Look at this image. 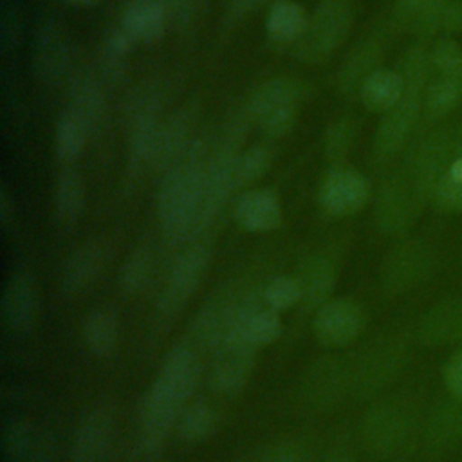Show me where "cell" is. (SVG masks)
<instances>
[{"instance_id": "obj_1", "label": "cell", "mask_w": 462, "mask_h": 462, "mask_svg": "<svg viewBox=\"0 0 462 462\" xmlns=\"http://www.w3.org/2000/svg\"><path fill=\"white\" fill-rule=\"evenodd\" d=\"M200 374L197 352L189 345H175L139 406L141 446L150 457L162 451L177 420L191 397Z\"/></svg>"}, {"instance_id": "obj_2", "label": "cell", "mask_w": 462, "mask_h": 462, "mask_svg": "<svg viewBox=\"0 0 462 462\" xmlns=\"http://www.w3.org/2000/svg\"><path fill=\"white\" fill-rule=\"evenodd\" d=\"M209 152L195 141L186 155L164 173L157 213L162 233L171 242H186L206 229L204 186Z\"/></svg>"}, {"instance_id": "obj_3", "label": "cell", "mask_w": 462, "mask_h": 462, "mask_svg": "<svg viewBox=\"0 0 462 462\" xmlns=\"http://www.w3.org/2000/svg\"><path fill=\"white\" fill-rule=\"evenodd\" d=\"M397 70L402 76L404 90L399 101L383 114L377 125L374 135V157L379 162H388L408 148L419 130L424 110V94L433 72L424 43L410 47L401 56Z\"/></svg>"}, {"instance_id": "obj_4", "label": "cell", "mask_w": 462, "mask_h": 462, "mask_svg": "<svg viewBox=\"0 0 462 462\" xmlns=\"http://www.w3.org/2000/svg\"><path fill=\"white\" fill-rule=\"evenodd\" d=\"M352 22V0H321L309 14L305 32L294 45L296 56L307 63L327 60L345 42Z\"/></svg>"}, {"instance_id": "obj_5", "label": "cell", "mask_w": 462, "mask_h": 462, "mask_svg": "<svg viewBox=\"0 0 462 462\" xmlns=\"http://www.w3.org/2000/svg\"><path fill=\"white\" fill-rule=\"evenodd\" d=\"M161 97L152 87H143L128 99L126 159L128 171L137 173L152 166L161 132Z\"/></svg>"}, {"instance_id": "obj_6", "label": "cell", "mask_w": 462, "mask_h": 462, "mask_svg": "<svg viewBox=\"0 0 462 462\" xmlns=\"http://www.w3.org/2000/svg\"><path fill=\"white\" fill-rule=\"evenodd\" d=\"M298 105L300 85L289 78H273L253 92L247 110L267 137L278 139L292 130L298 117Z\"/></svg>"}, {"instance_id": "obj_7", "label": "cell", "mask_w": 462, "mask_h": 462, "mask_svg": "<svg viewBox=\"0 0 462 462\" xmlns=\"http://www.w3.org/2000/svg\"><path fill=\"white\" fill-rule=\"evenodd\" d=\"M439 265L435 247L422 238H408L384 258L381 282L386 292L404 294L428 282Z\"/></svg>"}, {"instance_id": "obj_8", "label": "cell", "mask_w": 462, "mask_h": 462, "mask_svg": "<svg viewBox=\"0 0 462 462\" xmlns=\"http://www.w3.org/2000/svg\"><path fill=\"white\" fill-rule=\"evenodd\" d=\"M426 206L410 177L399 168L377 191L374 208L375 224L381 233L401 236L413 227Z\"/></svg>"}, {"instance_id": "obj_9", "label": "cell", "mask_w": 462, "mask_h": 462, "mask_svg": "<svg viewBox=\"0 0 462 462\" xmlns=\"http://www.w3.org/2000/svg\"><path fill=\"white\" fill-rule=\"evenodd\" d=\"M413 419L411 408L401 401H386L374 406L361 426L365 448L379 457L399 453L413 433Z\"/></svg>"}, {"instance_id": "obj_10", "label": "cell", "mask_w": 462, "mask_h": 462, "mask_svg": "<svg viewBox=\"0 0 462 462\" xmlns=\"http://www.w3.org/2000/svg\"><path fill=\"white\" fill-rule=\"evenodd\" d=\"M32 72L42 85L60 83L70 69L72 40L54 16H42L32 34Z\"/></svg>"}, {"instance_id": "obj_11", "label": "cell", "mask_w": 462, "mask_h": 462, "mask_svg": "<svg viewBox=\"0 0 462 462\" xmlns=\"http://www.w3.org/2000/svg\"><path fill=\"white\" fill-rule=\"evenodd\" d=\"M209 260L211 251L206 244H195L177 256L157 298V307L162 316H175L184 307L202 282Z\"/></svg>"}, {"instance_id": "obj_12", "label": "cell", "mask_w": 462, "mask_h": 462, "mask_svg": "<svg viewBox=\"0 0 462 462\" xmlns=\"http://www.w3.org/2000/svg\"><path fill=\"white\" fill-rule=\"evenodd\" d=\"M116 435V413L110 404L92 406L78 422L70 442V462H101Z\"/></svg>"}, {"instance_id": "obj_13", "label": "cell", "mask_w": 462, "mask_h": 462, "mask_svg": "<svg viewBox=\"0 0 462 462\" xmlns=\"http://www.w3.org/2000/svg\"><path fill=\"white\" fill-rule=\"evenodd\" d=\"M368 179L345 164L334 166L319 188V204L332 217L354 215L368 202Z\"/></svg>"}, {"instance_id": "obj_14", "label": "cell", "mask_w": 462, "mask_h": 462, "mask_svg": "<svg viewBox=\"0 0 462 462\" xmlns=\"http://www.w3.org/2000/svg\"><path fill=\"white\" fill-rule=\"evenodd\" d=\"M254 345L240 337H229L217 348L209 375L211 388L220 395H235L242 392L254 370Z\"/></svg>"}, {"instance_id": "obj_15", "label": "cell", "mask_w": 462, "mask_h": 462, "mask_svg": "<svg viewBox=\"0 0 462 462\" xmlns=\"http://www.w3.org/2000/svg\"><path fill=\"white\" fill-rule=\"evenodd\" d=\"M388 29H392L390 23L374 29L345 56L337 70V90L341 96L357 97L365 79L381 67Z\"/></svg>"}, {"instance_id": "obj_16", "label": "cell", "mask_w": 462, "mask_h": 462, "mask_svg": "<svg viewBox=\"0 0 462 462\" xmlns=\"http://www.w3.org/2000/svg\"><path fill=\"white\" fill-rule=\"evenodd\" d=\"M417 341L424 346H462V294L431 305L419 319Z\"/></svg>"}, {"instance_id": "obj_17", "label": "cell", "mask_w": 462, "mask_h": 462, "mask_svg": "<svg viewBox=\"0 0 462 462\" xmlns=\"http://www.w3.org/2000/svg\"><path fill=\"white\" fill-rule=\"evenodd\" d=\"M365 327L363 309L348 298H332L316 309L314 332L332 346L354 341Z\"/></svg>"}, {"instance_id": "obj_18", "label": "cell", "mask_w": 462, "mask_h": 462, "mask_svg": "<svg viewBox=\"0 0 462 462\" xmlns=\"http://www.w3.org/2000/svg\"><path fill=\"white\" fill-rule=\"evenodd\" d=\"M408 348L397 337H386L366 352L357 372V388L363 393H375L388 386L402 370Z\"/></svg>"}, {"instance_id": "obj_19", "label": "cell", "mask_w": 462, "mask_h": 462, "mask_svg": "<svg viewBox=\"0 0 462 462\" xmlns=\"http://www.w3.org/2000/svg\"><path fill=\"white\" fill-rule=\"evenodd\" d=\"M197 123V114L191 106H182L175 110L168 119L162 121L155 155L152 166L162 175L170 171L195 143L193 130Z\"/></svg>"}, {"instance_id": "obj_20", "label": "cell", "mask_w": 462, "mask_h": 462, "mask_svg": "<svg viewBox=\"0 0 462 462\" xmlns=\"http://www.w3.org/2000/svg\"><path fill=\"white\" fill-rule=\"evenodd\" d=\"M2 314L7 327L16 334H27L38 321V291L27 271L13 273L5 283Z\"/></svg>"}, {"instance_id": "obj_21", "label": "cell", "mask_w": 462, "mask_h": 462, "mask_svg": "<svg viewBox=\"0 0 462 462\" xmlns=\"http://www.w3.org/2000/svg\"><path fill=\"white\" fill-rule=\"evenodd\" d=\"M106 263V245L99 240L85 242L65 262L60 276L61 292L67 298L85 294L99 278Z\"/></svg>"}, {"instance_id": "obj_22", "label": "cell", "mask_w": 462, "mask_h": 462, "mask_svg": "<svg viewBox=\"0 0 462 462\" xmlns=\"http://www.w3.org/2000/svg\"><path fill=\"white\" fill-rule=\"evenodd\" d=\"M449 0H395L390 25L393 31H408L426 43L440 31V18Z\"/></svg>"}, {"instance_id": "obj_23", "label": "cell", "mask_w": 462, "mask_h": 462, "mask_svg": "<svg viewBox=\"0 0 462 462\" xmlns=\"http://www.w3.org/2000/svg\"><path fill=\"white\" fill-rule=\"evenodd\" d=\"M65 110L81 121L88 135L99 130L106 112V96L92 72L74 74L69 85V105Z\"/></svg>"}, {"instance_id": "obj_24", "label": "cell", "mask_w": 462, "mask_h": 462, "mask_svg": "<svg viewBox=\"0 0 462 462\" xmlns=\"http://www.w3.org/2000/svg\"><path fill=\"white\" fill-rule=\"evenodd\" d=\"M424 444L433 453L451 451L462 444V401L448 395L430 410L424 422Z\"/></svg>"}, {"instance_id": "obj_25", "label": "cell", "mask_w": 462, "mask_h": 462, "mask_svg": "<svg viewBox=\"0 0 462 462\" xmlns=\"http://www.w3.org/2000/svg\"><path fill=\"white\" fill-rule=\"evenodd\" d=\"M462 103V70L457 74H439L430 79L424 94V110L417 134L451 119ZM415 134V135H417Z\"/></svg>"}, {"instance_id": "obj_26", "label": "cell", "mask_w": 462, "mask_h": 462, "mask_svg": "<svg viewBox=\"0 0 462 462\" xmlns=\"http://www.w3.org/2000/svg\"><path fill=\"white\" fill-rule=\"evenodd\" d=\"M235 218L247 231L263 233L276 229L282 222L280 199L267 188L247 189L235 202Z\"/></svg>"}, {"instance_id": "obj_27", "label": "cell", "mask_w": 462, "mask_h": 462, "mask_svg": "<svg viewBox=\"0 0 462 462\" xmlns=\"http://www.w3.org/2000/svg\"><path fill=\"white\" fill-rule=\"evenodd\" d=\"M87 202V188L81 171L74 164H63L60 170L52 204H54V217L61 227H74L81 218Z\"/></svg>"}, {"instance_id": "obj_28", "label": "cell", "mask_w": 462, "mask_h": 462, "mask_svg": "<svg viewBox=\"0 0 462 462\" xmlns=\"http://www.w3.org/2000/svg\"><path fill=\"white\" fill-rule=\"evenodd\" d=\"M121 25L137 43H155L170 23L161 0H130L123 11Z\"/></svg>"}, {"instance_id": "obj_29", "label": "cell", "mask_w": 462, "mask_h": 462, "mask_svg": "<svg viewBox=\"0 0 462 462\" xmlns=\"http://www.w3.org/2000/svg\"><path fill=\"white\" fill-rule=\"evenodd\" d=\"M431 206L440 213L462 211V117L455 123L453 152L433 191Z\"/></svg>"}, {"instance_id": "obj_30", "label": "cell", "mask_w": 462, "mask_h": 462, "mask_svg": "<svg viewBox=\"0 0 462 462\" xmlns=\"http://www.w3.org/2000/svg\"><path fill=\"white\" fill-rule=\"evenodd\" d=\"M404 81L397 69L379 67L361 85L357 99L370 112H388L402 96Z\"/></svg>"}, {"instance_id": "obj_31", "label": "cell", "mask_w": 462, "mask_h": 462, "mask_svg": "<svg viewBox=\"0 0 462 462\" xmlns=\"http://www.w3.org/2000/svg\"><path fill=\"white\" fill-rule=\"evenodd\" d=\"M309 22L305 9L294 0H276L267 13L265 29L274 43L296 45Z\"/></svg>"}, {"instance_id": "obj_32", "label": "cell", "mask_w": 462, "mask_h": 462, "mask_svg": "<svg viewBox=\"0 0 462 462\" xmlns=\"http://www.w3.org/2000/svg\"><path fill=\"white\" fill-rule=\"evenodd\" d=\"M81 336L87 350L96 357H108L119 343V321L108 309H96L83 319Z\"/></svg>"}, {"instance_id": "obj_33", "label": "cell", "mask_w": 462, "mask_h": 462, "mask_svg": "<svg viewBox=\"0 0 462 462\" xmlns=\"http://www.w3.org/2000/svg\"><path fill=\"white\" fill-rule=\"evenodd\" d=\"M49 433L31 419L13 417L2 426V453L5 462H16L31 453Z\"/></svg>"}, {"instance_id": "obj_34", "label": "cell", "mask_w": 462, "mask_h": 462, "mask_svg": "<svg viewBox=\"0 0 462 462\" xmlns=\"http://www.w3.org/2000/svg\"><path fill=\"white\" fill-rule=\"evenodd\" d=\"M298 283L301 287V301L309 307H321L330 300L336 285V271L325 258H312L301 271Z\"/></svg>"}, {"instance_id": "obj_35", "label": "cell", "mask_w": 462, "mask_h": 462, "mask_svg": "<svg viewBox=\"0 0 462 462\" xmlns=\"http://www.w3.org/2000/svg\"><path fill=\"white\" fill-rule=\"evenodd\" d=\"M280 334H282V321L278 318V312L267 307H262L260 303L242 318L240 325L236 327L231 337H240L258 348L262 345L273 343L274 339H278Z\"/></svg>"}, {"instance_id": "obj_36", "label": "cell", "mask_w": 462, "mask_h": 462, "mask_svg": "<svg viewBox=\"0 0 462 462\" xmlns=\"http://www.w3.org/2000/svg\"><path fill=\"white\" fill-rule=\"evenodd\" d=\"M218 424L217 411L208 402H195L184 408L180 413L175 435L188 444H197L209 439Z\"/></svg>"}, {"instance_id": "obj_37", "label": "cell", "mask_w": 462, "mask_h": 462, "mask_svg": "<svg viewBox=\"0 0 462 462\" xmlns=\"http://www.w3.org/2000/svg\"><path fill=\"white\" fill-rule=\"evenodd\" d=\"M88 137L90 135L87 128L81 125V121L76 119L69 110H63V114L56 121V130H54L56 157L63 164H72L85 150Z\"/></svg>"}, {"instance_id": "obj_38", "label": "cell", "mask_w": 462, "mask_h": 462, "mask_svg": "<svg viewBox=\"0 0 462 462\" xmlns=\"http://www.w3.org/2000/svg\"><path fill=\"white\" fill-rule=\"evenodd\" d=\"M153 274V253L150 245L135 247L125 260L119 271V287L125 294H141Z\"/></svg>"}, {"instance_id": "obj_39", "label": "cell", "mask_w": 462, "mask_h": 462, "mask_svg": "<svg viewBox=\"0 0 462 462\" xmlns=\"http://www.w3.org/2000/svg\"><path fill=\"white\" fill-rule=\"evenodd\" d=\"M135 43L137 42L134 40V36L121 23L112 29L106 34L99 54L103 72L110 78H119L126 69V60L134 51Z\"/></svg>"}, {"instance_id": "obj_40", "label": "cell", "mask_w": 462, "mask_h": 462, "mask_svg": "<svg viewBox=\"0 0 462 462\" xmlns=\"http://www.w3.org/2000/svg\"><path fill=\"white\" fill-rule=\"evenodd\" d=\"M357 123L352 117H339L332 121L325 134V155L328 161L336 162V166L343 164V161L350 155L357 139Z\"/></svg>"}, {"instance_id": "obj_41", "label": "cell", "mask_w": 462, "mask_h": 462, "mask_svg": "<svg viewBox=\"0 0 462 462\" xmlns=\"http://www.w3.org/2000/svg\"><path fill=\"white\" fill-rule=\"evenodd\" d=\"M262 305L271 310H287L301 301V287L298 278L291 276H274L271 278L260 292Z\"/></svg>"}, {"instance_id": "obj_42", "label": "cell", "mask_w": 462, "mask_h": 462, "mask_svg": "<svg viewBox=\"0 0 462 462\" xmlns=\"http://www.w3.org/2000/svg\"><path fill=\"white\" fill-rule=\"evenodd\" d=\"M271 161H273L271 150L263 144H253L247 150L240 152L236 159V168H235L238 188L247 186L256 179H260L269 170Z\"/></svg>"}, {"instance_id": "obj_43", "label": "cell", "mask_w": 462, "mask_h": 462, "mask_svg": "<svg viewBox=\"0 0 462 462\" xmlns=\"http://www.w3.org/2000/svg\"><path fill=\"white\" fill-rule=\"evenodd\" d=\"M22 40V9L18 0L0 2V51L4 56L14 52Z\"/></svg>"}, {"instance_id": "obj_44", "label": "cell", "mask_w": 462, "mask_h": 462, "mask_svg": "<svg viewBox=\"0 0 462 462\" xmlns=\"http://www.w3.org/2000/svg\"><path fill=\"white\" fill-rule=\"evenodd\" d=\"M431 70L437 74H457L462 70V45L449 36L439 38L428 51Z\"/></svg>"}, {"instance_id": "obj_45", "label": "cell", "mask_w": 462, "mask_h": 462, "mask_svg": "<svg viewBox=\"0 0 462 462\" xmlns=\"http://www.w3.org/2000/svg\"><path fill=\"white\" fill-rule=\"evenodd\" d=\"M307 458L309 453L305 446L294 440H282L265 448L260 453L258 462H307Z\"/></svg>"}, {"instance_id": "obj_46", "label": "cell", "mask_w": 462, "mask_h": 462, "mask_svg": "<svg viewBox=\"0 0 462 462\" xmlns=\"http://www.w3.org/2000/svg\"><path fill=\"white\" fill-rule=\"evenodd\" d=\"M442 383L448 393L462 401V346H457L444 363Z\"/></svg>"}, {"instance_id": "obj_47", "label": "cell", "mask_w": 462, "mask_h": 462, "mask_svg": "<svg viewBox=\"0 0 462 462\" xmlns=\"http://www.w3.org/2000/svg\"><path fill=\"white\" fill-rule=\"evenodd\" d=\"M440 31L449 38L462 34V0L448 2L440 18Z\"/></svg>"}, {"instance_id": "obj_48", "label": "cell", "mask_w": 462, "mask_h": 462, "mask_svg": "<svg viewBox=\"0 0 462 462\" xmlns=\"http://www.w3.org/2000/svg\"><path fill=\"white\" fill-rule=\"evenodd\" d=\"M14 215H16V206H14V199L9 193V189L4 186L0 189V227L4 233H7L14 222Z\"/></svg>"}, {"instance_id": "obj_49", "label": "cell", "mask_w": 462, "mask_h": 462, "mask_svg": "<svg viewBox=\"0 0 462 462\" xmlns=\"http://www.w3.org/2000/svg\"><path fill=\"white\" fill-rule=\"evenodd\" d=\"M265 0H231L227 20L238 22L244 16H247L251 11H254L258 5H262Z\"/></svg>"}, {"instance_id": "obj_50", "label": "cell", "mask_w": 462, "mask_h": 462, "mask_svg": "<svg viewBox=\"0 0 462 462\" xmlns=\"http://www.w3.org/2000/svg\"><path fill=\"white\" fill-rule=\"evenodd\" d=\"M325 462H354V458H352V455H350L348 449L339 448V449H336Z\"/></svg>"}, {"instance_id": "obj_51", "label": "cell", "mask_w": 462, "mask_h": 462, "mask_svg": "<svg viewBox=\"0 0 462 462\" xmlns=\"http://www.w3.org/2000/svg\"><path fill=\"white\" fill-rule=\"evenodd\" d=\"M69 4L72 5H79V7H85V5H92V4H97L99 0H67Z\"/></svg>"}]
</instances>
